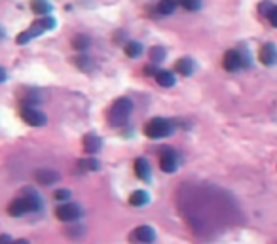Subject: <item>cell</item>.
I'll return each instance as SVG.
<instances>
[{
  "mask_svg": "<svg viewBox=\"0 0 277 244\" xmlns=\"http://www.w3.org/2000/svg\"><path fill=\"white\" fill-rule=\"evenodd\" d=\"M181 4H183V8L188 10V12H197V10L202 8V0H181Z\"/></svg>",
  "mask_w": 277,
  "mask_h": 244,
  "instance_id": "cell-25",
  "label": "cell"
},
{
  "mask_svg": "<svg viewBox=\"0 0 277 244\" xmlns=\"http://www.w3.org/2000/svg\"><path fill=\"white\" fill-rule=\"evenodd\" d=\"M160 169L164 172H175L179 169V156L175 150L171 148H164L162 156H160Z\"/></svg>",
  "mask_w": 277,
  "mask_h": 244,
  "instance_id": "cell-4",
  "label": "cell"
},
{
  "mask_svg": "<svg viewBox=\"0 0 277 244\" xmlns=\"http://www.w3.org/2000/svg\"><path fill=\"white\" fill-rule=\"evenodd\" d=\"M146 76H156L157 74V69H156V64L154 63H150V64H146L145 66V70H143Z\"/></svg>",
  "mask_w": 277,
  "mask_h": 244,
  "instance_id": "cell-31",
  "label": "cell"
},
{
  "mask_svg": "<svg viewBox=\"0 0 277 244\" xmlns=\"http://www.w3.org/2000/svg\"><path fill=\"white\" fill-rule=\"evenodd\" d=\"M34 180L38 184H42V186H53V184H57V182L61 180V174L57 170L51 169H38L34 172Z\"/></svg>",
  "mask_w": 277,
  "mask_h": 244,
  "instance_id": "cell-7",
  "label": "cell"
},
{
  "mask_svg": "<svg viewBox=\"0 0 277 244\" xmlns=\"http://www.w3.org/2000/svg\"><path fill=\"white\" fill-rule=\"evenodd\" d=\"M23 195H25V199L31 205V212H38L42 208V199H40V195L34 189H23Z\"/></svg>",
  "mask_w": 277,
  "mask_h": 244,
  "instance_id": "cell-16",
  "label": "cell"
},
{
  "mask_svg": "<svg viewBox=\"0 0 277 244\" xmlns=\"http://www.w3.org/2000/svg\"><path fill=\"white\" fill-rule=\"evenodd\" d=\"M72 61H74L76 66H78L80 70H84V72H89V70H93V61H91L89 57L78 55V57H74Z\"/></svg>",
  "mask_w": 277,
  "mask_h": 244,
  "instance_id": "cell-20",
  "label": "cell"
},
{
  "mask_svg": "<svg viewBox=\"0 0 277 244\" xmlns=\"http://www.w3.org/2000/svg\"><path fill=\"white\" fill-rule=\"evenodd\" d=\"M194 69H195V64L192 59H188V57H183V59H179L175 64V70L179 72V74H183V76H192L194 74Z\"/></svg>",
  "mask_w": 277,
  "mask_h": 244,
  "instance_id": "cell-13",
  "label": "cell"
},
{
  "mask_svg": "<svg viewBox=\"0 0 277 244\" xmlns=\"http://www.w3.org/2000/svg\"><path fill=\"white\" fill-rule=\"evenodd\" d=\"M55 216L57 219H61V221H74L82 216L80 212V207L78 205H72V203H65V205H59L55 208Z\"/></svg>",
  "mask_w": 277,
  "mask_h": 244,
  "instance_id": "cell-5",
  "label": "cell"
},
{
  "mask_svg": "<svg viewBox=\"0 0 277 244\" xmlns=\"http://www.w3.org/2000/svg\"><path fill=\"white\" fill-rule=\"evenodd\" d=\"M38 102V95L32 91V93H27L25 99H23V106H34Z\"/></svg>",
  "mask_w": 277,
  "mask_h": 244,
  "instance_id": "cell-27",
  "label": "cell"
},
{
  "mask_svg": "<svg viewBox=\"0 0 277 244\" xmlns=\"http://www.w3.org/2000/svg\"><path fill=\"white\" fill-rule=\"evenodd\" d=\"M133 240H137V242H143V244H150L156 240V233H154V229H152L150 226H141L137 227L135 231H133L131 235Z\"/></svg>",
  "mask_w": 277,
  "mask_h": 244,
  "instance_id": "cell-10",
  "label": "cell"
},
{
  "mask_svg": "<svg viewBox=\"0 0 277 244\" xmlns=\"http://www.w3.org/2000/svg\"><path fill=\"white\" fill-rule=\"evenodd\" d=\"M99 161L95 159V157H86V159H80L78 161V169L82 170V172H93V170H99Z\"/></svg>",
  "mask_w": 277,
  "mask_h": 244,
  "instance_id": "cell-18",
  "label": "cell"
},
{
  "mask_svg": "<svg viewBox=\"0 0 277 244\" xmlns=\"http://www.w3.org/2000/svg\"><path fill=\"white\" fill-rule=\"evenodd\" d=\"M124 50H126L127 57L137 59V57H141V53H143V46L138 44V42H127V44L124 46Z\"/></svg>",
  "mask_w": 277,
  "mask_h": 244,
  "instance_id": "cell-21",
  "label": "cell"
},
{
  "mask_svg": "<svg viewBox=\"0 0 277 244\" xmlns=\"http://www.w3.org/2000/svg\"><path fill=\"white\" fill-rule=\"evenodd\" d=\"M268 19H270V23H271V25L277 27V6L271 8V12H270V15H268Z\"/></svg>",
  "mask_w": 277,
  "mask_h": 244,
  "instance_id": "cell-32",
  "label": "cell"
},
{
  "mask_svg": "<svg viewBox=\"0 0 277 244\" xmlns=\"http://www.w3.org/2000/svg\"><path fill=\"white\" fill-rule=\"evenodd\" d=\"M150 203V195L146 193V191H143V189H138V191H133L131 195H129V205L131 207H145V205H148Z\"/></svg>",
  "mask_w": 277,
  "mask_h": 244,
  "instance_id": "cell-15",
  "label": "cell"
},
{
  "mask_svg": "<svg viewBox=\"0 0 277 244\" xmlns=\"http://www.w3.org/2000/svg\"><path fill=\"white\" fill-rule=\"evenodd\" d=\"M135 174H137L141 180H145V182L150 180L152 169H150V163H148V159H145V157H138V159H135Z\"/></svg>",
  "mask_w": 277,
  "mask_h": 244,
  "instance_id": "cell-12",
  "label": "cell"
},
{
  "mask_svg": "<svg viewBox=\"0 0 277 244\" xmlns=\"http://www.w3.org/2000/svg\"><path fill=\"white\" fill-rule=\"evenodd\" d=\"M0 38H4V31L2 29H0Z\"/></svg>",
  "mask_w": 277,
  "mask_h": 244,
  "instance_id": "cell-35",
  "label": "cell"
},
{
  "mask_svg": "<svg viewBox=\"0 0 277 244\" xmlns=\"http://www.w3.org/2000/svg\"><path fill=\"white\" fill-rule=\"evenodd\" d=\"M84 151L86 153H89V156H93V153H97V151H101L103 148V140L99 135H95V132H88L86 137H84Z\"/></svg>",
  "mask_w": 277,
  "mask_h": 244,
  "instance_id": "cell-9",
  "label": "cell"
},
{
  "mask_svg": "<svg viewBox=\"0 0 277 244\" xmlns=\"http://www.w3.org/2000/svg\"><path fill=\"white\" fill-rule=\"evenodd\" d=\"M89 46H91V42H89V38L84 36V34H78V36L72 38V48H74V50L84 51V50H88Z\"/></svg>",
  "mask_w": 277,
  "mask_h": 244,
  "instance_id": "cell-23",
  "label": "cell"
},
{
  "mask_svg": "<svg viewBox=\"0 0 277 244\" xmlns=\"http://www.w3.org/2000/svg\"><path fill=\"white\" fill-rule=\"evenodd\" d=\"M164 61H165V48L154 46L150 50V63L157 64V63H164Z\"/></svg>",
  "mask_w": 277,
  "mask_h": 244,
  "instance_id": "cell-22",
  "label": "cell"
},
{
  "mask_svg": "<svg viewBox=\"0 0 277 244\" xmlns=\"http://www.w3.org/2000/svg\"><path fill=\"white\" fill-rule=\"evenodd\" d=\"M176 10V0H160L157 4V12L162 15H171Z\"/></svg>",
  "mask_w": 277,
  "mask_h": 244,
  "instance_id": "cell-19",
  "label": "cell"
},
{
  "mask_svg": "<svg viewBox=\"0 0 277 244\" xmlns=\"http://www.w3.org/2000/svg\"><path fill=\"white\" fill-rule=\"evenodd\" d=\"M29 40H32V34L29 31H25V32H21V34L17 36V44L19 46H25Z\"/></svg>",
  "mask_w": 277,
  "mask_h": 244,
  "instance_id": "cell-30",
  "label": "cell"
},
{
  "mask_svg": "<svg viewBox=\"0 0 277 244\" xmlns=\"http://www.w3.org/2000/svg\"><path fill=\"white\" fill-rule=\"evenodd\" d=\"M133 112V102L127 97L114 100L110 110H108V123L112 127H122L126 125V121L129 119Z\"/></svg>",
  "mask_w": 277,
  "mask_h": 244,
  "instance_id": "cell-1",
  "label": "cell"
},
{
  "mask_svg": "<svg viewBox=\"0 0 277 244\" xmlns=\"http://www.w3.org/2000/svg\"><path fill=\"white\" fill-rule=\"evenodd\" d=\"M53 197H55V201H69L70 199V191L69 189H57L55 193H53Z\"/></svg>",
  "mask_w": 277,
  "mask_h": 244,
  "instance_id": "cell-29",
  "label": "cell"
},
{
  "mask_svg": "<svg viewBox=\"0 0 277 244\" xmlns=\"http://www.w3.org/2000/svg\"><path fill=\"white\" fill-rule=\"evenodd\" d=\"M222 64H224V69L230 70V72L240 70L241 66H243V55H241V51L240 50L228 51L226 55H224V61H222Z\"/></svg>",
  "mask_w": 277,
  "mask_h": 244,
  "instance_id": "cell-8",
  "label": "cell"
},
{
  "mask_svg": "<svg viewBox=\"0 0 277 244\" xmlns=\"http://www.w3.org/2000/svg\"><path fill=\"white\" fill-rule=\"evenodd\" d=\"M48 31L44 27V23H42V19H38V21H34L31 25V29H29V32L32 34V38L34 36H40V34H44V32Z\"/></svg>",
  "mask_w": 277,
  "mask_h": 244,
  "instance_id": "cell-24",
  "label": "cell"
},
{
  "mask_svg": "<svg viewBox=\"0 0 277 244\" xmlns=\"http://www.w3.org/2000/svg\"><path fill=\"white\" fill-rule=\"evenodd\" d=\"M154 78H156V81L162 87H173L176 81L175 74H173L171 70H157V74L154 76Z\"/></svg>",
  "mask_w": 277,
  "mask_h": 244,
  "instance_id": "cell-14",
  "label": "cell"
},
{
  "mask_svg": "<svg viewBox=\"0 0 277 244\" xmlns=\"http://www.w3.org/2000/svg\"><path fill=\"white\" fill-rule=\"evenodd\" d=\"M31 8H32V12L36 13V15H40V17H42V15H50L51 10H53L48 0H32Z\"/></svg>",
  "mask_w": 277,
  "mask_h": 244,
  "instance_id": "cell-17",
  "label": "cell"
},
{
  "mask_svg": "<svg viewBox=\"0 0 277 244\" xmlns=\"http://www.w3.org/2000/svg\"><path fill=\"white\" fill-rule=\"evenodd\" d=\"M27 212H31V205H29V201L25 197H17V199H13L10 205H8V214L12 216V218H21V216H25Z\"/></svg>",
  "mask_w": 277,
  "mask_h": 244,
  "instance_id": "cell-6",
  "label": "cell"
},
{
  "mask_svg": "<svg viewBox=\"0 0 277 244\" xmlns=\"http://www.w3.org/2000/svg\"><path fill=\"white\" fill-rule=\"evenodd\" d=\"M0 242H12V237L10 235H0Z\"/></svg>",
  "mask_w": 277,
  "mask_h": 244,
  "instance_id": "cell-33",
  "label": "cell"
},
{
  "mask_svg": "<svg viewBox=\"0 0 277 244\" xmlns=\"http://www.w3.org/2000/svg\"><path fill=\"white\" fill-rule=\"evenodd\" d=\"M260 63L264 64V66H273L277 61V50H275V46L273 44H266L260 48Z\"/></svg>",
  "mask_w": 277,
  "mask_h": 244,
  "instance_id": "cell-11",
  "label": "cell"
},
{
  "mask_svg": "<svg viewBox=\"0 0 277 244\" xmlns=\"http://www.w3.org/2000/svg\"><path fill=\"white\" fill-rule=\"evenodd\" d=\"M271 8H273V4H271L270 0H264V2H260V4H259V12H260V15H264V17H268V15H270V12H271Z\"/></svg>",
  "mask_w": 277,
  "mask_h": 244,
  "instance_id": "cell-26",
  "label": "cell"
},
{
  "mask_svg": "<svg viewBox=\"0 0 277 244\" xmlns=\"http://www.w3.org/2000/svg\"><path fill=\"white\" fill-rule=\"evenodd\" d=\"M175 132V123L171 119L165 118H154L145 125V135L152 140H160V138H167Z\"/></svg>",
  "mask_w": 277,
  "mask_h": 244,
  "instance_id": "cell-2",
  "label": "cell"
},
{
  "mask_svg": "<svg viewBox=\"0 0 277 244\" xmlns=\"http://www.w3.org/2000/svg\"><path fill=\"white\" fill-rule=\"evenodd\" d=\"M21 119L25 121L27 125H32V127H42V125H46V121H48L46 114L36 110L34 106L21 108Z\"/></svg>",
  "mask_w": 277,
  "mask_h": 244,
  "instance_id": "cell-3",
  "label": "cell"
},
{
  "mask_svg": "<svg viewBox=\"0 0 277 244\" xmlns=\"http://www.w3.org/2000/svg\"><path fill=\"white\" fill-rule=\"evenodd\" d=\"M40 19H42V23H44V27L48 29V31H51V29H55L57 27V21L51 17V15H42Z\"/></svg>",
  "mask_w": 277,
  "mask_h": 244,
  "instance_id": "cell-28",
  "label": "cell"
},
{
  "mask_svg": "<svg viewBox=\"0 0 277 244\" xmlns=\"http://www.w3.org/2000/svg\"><path fill=\"white\" fill-rule=\"evenodd\" d=\"M4 80H6V72L0 69V81H4Z\"/></svg>",
  "mask_w": 277,
  "mask_h": 244,
  "instance_id": "cell-34",
  "label": "cell"
}]
</instances>
